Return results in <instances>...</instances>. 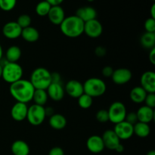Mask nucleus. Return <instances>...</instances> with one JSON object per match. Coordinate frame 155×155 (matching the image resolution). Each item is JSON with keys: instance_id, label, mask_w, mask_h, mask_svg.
Wrapping results in <instances>:
<instances>
[{"instance_id": "nucleus-1", "label": "nucleus", "mask_w": 155, "mask_h": 155, "mask_svg": "<svg viewBox=\"0 0 155 155\" xmlns=\"http://www.w3.org/2000/svg\"><path fill=\"white\" fill-rule=\"evenodd\" d=\"M35 89L30 80L21 79L18 81L10 84L9 92L17 102L27 104L33 100Z\"/></svg>"}, {"instance_id": "nucleus-2", "label": "nucleus", "mask_w": 155, "mask_h": 155, "mask_svg": "<svg viewBox=\"0 0 155 155\" xmlns=\"http://www.w3.org/2000/svg\"><path fill=\"white\" fill-rule=\"evenodd\" d=\"M60 30L67 37H79L84 32V22L76 15L65 17L60 24Z\"/></svg>"}, {"instance_id": "nucleus-3", "label": "nucleus", "mask_w": 155, "mask_h": 155, "mask_svg": "<svg viewBox=\"0 0 155 155\" xmlns=\"http://www.w3.org/2000/svg\"><path fill=\"white\" fill-rule=\"evenodd\" d=\"M30 82L35 89H44L51 83V73L45 68H37L32 72Z\"/></svg>"}, {"instance_id": "nucleus-4", "label": "nucleus", "mask_w": 155, "mask_h": 155, "mask_svg": "<svg viewBox=\"0 0 155 155\" xmlns=\"http://www.w3.org/2000/svg\"><path fill=\"white\" fill-rule=\"evenodd\" d=\"M84 93L92 98H98L105 93L107 90V86L101 79L98 77H91L86 80L83 83Z\"/></svg>"}, {"instance_id": "nucleus-5", "label": "nucleus", "mask_w": 155, "mask_h": 155, "mask_svg": "<svg viewBox=\"0 0 155 155\" xmlns=\"http://www.w3.org/2000/svg\"><path fill=\"white\" fill-rule=\"evenodd\" d=\"M23 74L24 71L19 64L6 61L5 64L2 65V78L9 84L15 83L22 79Z\"/></svg>"}, {"instance_id": "nucleus-6", "label": "nucleus", "mask_w": 155, "mask_h": 155, "mask_svg": "<svg viewBox=\"0 0 155 155\" xmlns=\"http://www.w3.org/2000/svg\"><path fill=\"white\" fill-rule=\"evenodd\" d=\"M109 121L112 124H117L125 120L127 116V107L121 101H114L110 104L107 110Z\"/></svg>"}, {"instance_id": "nucleus-7", "label": "nucleus", "mask_w": 155, "mask_h": 155, "mask_svg": "<svg viewBox=\"0 0 155 155\" xmlns=\"http://www.w3.org/2000/svg\"><path fill=\"white\" fill-rule=\"evenodd\" d=\"M46 117L45 107L44 106L33 104L28 107L27 120L31 125H41Z\"/></svg>"}, {"instance_id": "nucleus-8", "label": "nucleus", "mask_w": 155, "mask_h": 155, "mask_svg": "<svg viewBox=\"0 0 155 155\" xmlns=\"http://www.w3.org/2000/svg\"><path fill=\"white\" fill-rule=\"evenodd\" d=\"M103 33V26L97 19L91 20L84 23V32L86 36L92 39H96L101 36Z\"/></svg>"}, {"instance_id": "nucleus-9", "label": "nucleus", "mask_w": 155, "mask_h": 155, "mask_svg": "<svg viewBox=\"0 0 155 155\" xmlns=\"http://www.w3.org/2000/svg\"><path fill=\"white\" fill-rule=\"evenodd\" d=\"M113 130L120 140H127L134 135L133 125L126 120L115 124Z\"/></svg>"}, {"instance_id": "nucleus-10", "label": "nucleus", "mask_w": 155, "mask_h": 155, "mask_svg": "<svg viewBox=\"0 0 155 155\" xmlns=\"http://www.w3.org/2000/svg\"><path fill=\"white\" fill-rule=\"evenodd\" d=\"M133 77L131 71L127 68H118L114 71L111 79L114 83L117 85H124L128 83Z\"/></svg>"}, {"instance_id": "nucleus-11", "label": "nucleus", "mask_w": 155, "mask_h": 155, "mask_svg": "<svg viewBox=\"0 0 155 155\" xmlns=\"http://www.w3.org/2000/svg\"><path fill=\"white\" fill-rule=\"evenodd\" d=\"M22 28L16 21H10L3 26L2 33L5 37L9 39H15L21 36Z\"/></svg>"}, {"instance_id": "nucleus-12", "label": "nucleus", "mask_w": 155, "mask_h": 155, "mask_svg": "<svg viewBox=\"0 0 155 155\" xmlns=\"http://www.w3.org/2000/svg\"><path fill=\"white\" fill-rule=\"evenodd\" d=\"M64 91L69 96L74 98H78L84 93L83 83L76 80H71L66 83Z\"/></svg>"}, {"instance_id": "nucleus-13", "label": "nucleus", "mask_w": 155, "mask_h": 155, "mask_svg": "<svg viewBox=\"0 0 155 155\" xmlns=\"http://www.w3.org/2000/svg\"><path fill=\"white\" fill-rule=\"evenodd\" d=\"M141 87L147 93H155V74L154 71H148L144 73L140 78Z\"/></svg>"}, {"instance_id": "nucleus-14", "label": "nucleus", "mask_w": 155, "mask_h": 155, "mask_svg": "<svg viewBox=\"0 0 155 155\" xmlns=\"http://www.w3.org/2000/svg\"><path fill=\"white\" fill-rule=\"evenodd\" d=\"M28 107L27 104L21 102H16L11 109V116L14 120L21 122L27 119Z\"/></svg>"}, {"instance_id": "nucleus-15", "label": "nucleus", "mask_w": 155, "mask_h": 155, "mask_svg": "<svg viewBox=\"0 0 155 155\" xmlns=\"http://www.w3.org/2000/svg\"><path fill=\"white\" fill-rule=\"evenodd\" d=\"M86 148L90 152L93 154H98V153L102 152L103 150L104 149V145L101 136L93 135L89 137V139L86 141Z\"/></svg>"}, {"instance_id": "nucleus-16", "label": "nucleus", "mask_w": 155, "mask_h": 155, "mask_svg": "<svg viewBox=\"0 0 155 155\" xmlns=\"http://www.w3.org/2000/svg\"><path fill=\"white\" fill-rule=\"evenodd\" d=\"M48 98L53 101H58L64 96V88L61 83H51L46 89Z\"/></svg>"}, {"instance_id": "nucleus-17", "label": "nucleus", "mask_w": 155, "mask_h": 155, "mask_svg": "<svg viewBox=\"0 0 155 155\" xmlns=\"http://www.w3.org/2000/svg\"><path fill=\"white\" fill-rule=\"evenodd\" d=\"M102 140L104 142V148L109 150H114L116 147L120 143V139L118 138L113 130H107L103 133Z\"/></svg>"}, {"instance_id": "nucleus-18", "label": "nucleus", "mask_w": 155, "mask_h": 155, "mask_svg": "<svg viewBox=\"0 0 155 155\" xmlns=\"http://www.w3.org/2000/svg\"><path fill=\"white\" fill-rule=\"evenodd\" d=\"M47 16L51 24L60 26L65 18V12L61 6H51Z\"/></svg>"}, {"instance_id": "nucleus-19", "label": "nucleus", "mask_w": 155, "mask_h": 155, "mask_svg": "<svg viewBox=\"0 0 155 155\" xmlns=\"http://www.w3.org/2000/svg\"><path fill=\"white\" fill-rule=\"evenodd\" d=\"M136 116L139 122L149 124L154 118V109L146 105L142 106L136 112Z\"/></svg>"}, {"instance_id": "nucleus-20", "label": "nucleus", "mask_w": 155, "mask_h": 155, "mask_svg": "<svg viewBox=\"0 0 155 155\" xmlns=\"http://www.w3.org/2000/svg\"><path fill=\"white\" fill-rule=\"evenodd\" d=\"M75 15L85 23L91 20L96 19L97 12L93 7L84 6V7H81L77 9Z\"/></svg>"}, {"instance_id": "nucleus-21", "label": "nucleus", "mask_w": 155, "mask_h": 155, "mask_svg": "<svg viewBox=\"0 0 155 155\" xmlns=\"http://www.w3.org/2000/svg\"><path fill=\"white\" fill-rule=\"evenodd\" d=\"M49 126L56 130H63L67 126V119L61 114H53L48 120Z\"/></svg>"}, {"instance_id": "nucleus-22", "label": "nucleus", "mask_w": 155, "mask_h": 155, "mask_svg": "<svg viewBox=\"0 0 155 155\" xmlns=\"http://www.w3.org/2000/svg\"><path fill=\"white\" fill-rule=\"evenodd\" d=\"M11 150L14 155H29L30 151L28 144L23 140L15 141L12 143Z\"/></svg>"}, {"instance_id": "nucleus-23", "label": "nucleus", "mask_w": 155, "mask_h": 155, "mask_svg": "<svg viewBox=\"0 0 155 155\" xmlns=\"http://www.w3.org/2000/svg\"><path fill=\"white\" fill-rule=\"evenodd\" d=\"M27 42H36L39 39V33L35 27H30L22 29L21 36Z\"/></svg>"}, {"instance_id": "nucleus-24", "label": "nucleus", "mask_w": 155, "mask_h": 155, "mask_svg": "<svg viewBox=\"0 0 155 155\" xmlns=\"http://www.w3.org/2000/svg\"><path fill=\"white\" fill-rule=\"evenodd\" d=\"M147 94L148 93L141 86H136L130 91V99L136 104H142L145 101Z\"/></svg>"}, {"instance_id": "nucleus-25", "label": "nucleus", "mask_w": 155, "mask_h": 155, "mask_svg": "<svg viewBox=\"0 0 155 155\" xmlns=\"http://www.w3.org/2000/svg\"><path fill=\"white\" fill-rule=\"evenodd\" d=\"M22 51L20 47L18 45H12L7 49L5 52L6 61L12 62V63H18L19 59L21 58Z\"/></svg>"}, {"instance_id": "nucleus-26", "label": "nucleus", "mask_w": 155, "mask_h": 155, "mask_svg": "<svg viewBox=\"0 0 155 155\" xmlns=\"http://www.w3.org/2000/svg\"><path fill=\"white\" fill-rule=\"evenodd\" d=\"M133 133L139 138H146L150 135L151 128L148 124L138 121L133 125Z\"/></svg>"}, {"instance_id": "nucleus-27", "label": "nucleus", "mask_w": 155, "mask_h": 155, "mask_svg": "<svg viewBox=\"0 0 155 155\" xmlns=\"http://www.w3.org/2000/svg\"><path fill=\"white\" fill-rule=\"evenodd\" d=\"M140 43L142 47L147 49L154 48L155 46V33H148L145 32L140 39Z\"/></svg>"}, {"instance_id": "nucleus-28", "label": "nucleus", "mask_w": 155, "mask_h": 155, "mask_svg": "<svg viewBox=\"0 0 155 155\" xmlns=\"http://www.w3.org/2000/svg\"><path fill=\"white\" fill-rule=\"evenodd\" d=\"M48 98V96L46 90H44V89H35L32 101H34V104H38V105L44 106L46 104Z\"/></svg>"}, {"instance_id": "nucleus-29", "label": "nucleus", "mask_w": 155, "mask_h": 155, "mask_svg": "<svg viewBox=\"0 0 155 155\" xmlns=\"http://www.w3.org/2000/svg\"><path fill=\"white\" fill-rule=\"evenodd\" d=\"M51 5L46 2L45 0L40 2L36 5V12L39 16L40 17H45L47 16L49 12L50 9H51Z\"/></svg>"}, {"instance_id": "nucleus-30", "label": "nucleus", "mask_w": 155, "mask_h": 155, "mask_svg": "<svg viewBox=\"0 0 155 155\" xmlns=\"http://www.w3.org/2000/svg\"><path fill=\"white\" fill-rule=\"evenodd\" d=\"M77 99H78L79 106L83 109L90 108L93 102V98L86 93H83V95H80Z\"/></svg>"}, {"instance_id": "nucleus-31", "label": "nucleus", "mask_w": 155, "mask_h": 155, "mask_svg": "<svg viewBox=\"0 0 155 155\" xmlns=\"http://www.w3.org/2000/svg\"><path fill=\"white\" fill-rule=\"evenodd\" d=\"M17 0H0V8L4 12H10L15 8Z\"/></svg>"}, {"instance_id": "nucleus-32", "label": "nucleus", "mask_w": 155, "mask_h": 155, "mask_svg": "<svg viewBox=\"0 0 155 155\" xmlns=\"http://www.w3.org/2000/svg\"><path fill=\"white\" fill-rule=\"evenodd\" d=\"M16 22L18 23V24L21 28L24 29L30 26V24H31V18L30 17V15L24 14V15H21L18 17V21Z\"/></svg>"}, {"instance_id": "nucleus-33", "label": "nucleus", "mask_w": 155, "mask_h": 155, "mask_svg": "<svg viewBox=\"0 0 155 155\" xmlns=\"http://www.w3.org/2000/svg\"><path fill=\"white\" fill-rule=\"evenodd\" d=\"M95 117H96V120L99 123H101V124H104V123H107V121H109L108 113H107V110H104V109H101V110H99L96 113Z\"/></svg>"}, {"instance_id": "nucleus-34", "label": "nucleus", "mask_w": 155, "mask_h": 155, "mask_svg": "<svg viewBox=\"0 0 155 155\" xmlns=\"http://www.w3.org/2000/svg\"><path fill=\"white\" fill-rule=\"evenodd\" d=\"M145 31L148 33H155V19L149 18L145 22Z\"/></svg>"}, {"instance_id": "nucleus-35", "label": "nucleus", "mask_w": 155, "mask_h": 155, "mask_svg": "<svg viewBox=\"0 0 155 155\" xmlns=\"http://www.w3.org/2000/svg\"><path fill=\"white\" fill-rule=\"evenodd\" d=\"M145 105L151 108L154 109L155 107V93H148L145 98Z\"/></svg>"}, {"instance_id": "nucleus-36", "label": "nucleus", "mask_w": 155, "mask_h": 155, "mask_svg": "<svg viewBox=\"0 0 155 155\" xmlns=\"http://www.w3.org/2000/svg\"><path fill=\"white\" fill-rule=\"evenodd\" d=\"M126 121H127L130 124L134 125L135 124L138 122L137 116H136V113L135 112H130V113L127 114V116H126Z\"/></svg>"}, {"instance_id": "nucleus-37", "label": "nucleus", "mask_w": 155, "mask_h": 155, "mask_svg": "<svg viewBox=\"0 0 155 155\" xmlns=\"http://www.w3.org/2000/svg\"><path fill=\"white\" fill-rule=\"evenodd\" d=\"M48 155H64V151L60 147H54L50 150Z\"/></svg>"}, {"instance_id": "nucleus-38", "label": "nucleus", "mask_w": 155, "mask_h": 155, "mask_svg": "<svg viewBox=\"0 0 155 155\" xmlns=\"http://www.w3.org/2000/svg\"><path fill=\"white\" fill-rule=\"evenodd\" d=\"M114 70L110 66H106L102 69V75L104 77H111Z\"/></svg>"}, {"instance_id": "nucleus-39", "label": "nucleus", "mask_w": 155, "mask_h": 155, "mask_svg": "<svg viewBox=\"0 0 155 155\" xmlns=\"http://www.w3.org/2000/svg\"><path fill=\"white\" fill-rule=\"evenodd\" d=\"M95 52L96 54V55L99 56V57H102L106 53V49L102 46H98L95 48Z\"/></svg>"}, {"instance_id": "nucleus-40", "label": "nucleus", "mask_w": 155, "mask_h": 155, "mask_svg": "<svg viewBox=\"0 0 155 155\" xmlns=\"http://www.w3.org/2000/svg\"><path fill=\"white\" fill-rule=\"evenodd\" d=\"M148 58H149V61L151 62V64H155V48H151L150 50L149 55H148Z\"/></svg>"}, {"instance_id": "nucleus-41", "label": "nucleus", "mask_w": 155, "mask_h": 155, "mask_svg": "<svg viewBox=\"0 0 155 155\" xmlns=\"http://www.w3.org/2000/svg\"><path fill=\"white\" fill-rule=\"evenodd\" d=\"M48 2L51 6H56V5H60L64 0H45Z\"/></svg>"}, {"instance_id": "nucleus-42", "label": "nucleus", "mask_w": 155, "mask_h": 155, "mask_svg": "<svg viewBox=\"0 0 155 155\" xmlns=\"http://www.w3.org/2000/svg\"><path fill=\"white\" fill-rule=\"evenodd\" d=\"M115 151H117V153H122L124 151V146L121 143H120L116 147V148L114 149Z\"/></svg>"}, {"instance_id": "nucleus-43", "label": "nucleus", "mask_w": 155, "mask_h": 155, "mask_svg": "<svg viewBox=\"0 0 155 155\" xmlns=\"http://www.w3.org/2000/svg\"><path fill=\"white\" fill-rule=\"evenodd\" d=\"M151 18L155 19V4H153L151 8Z\"/></svg>"}, {"instance_id": "nucleus-44", "label": "nucleus", "mask_w": 155, "mask_h": 155, "mask_svg": "<svg viewBox=\"0 0 155 155\" xmlns=\"http://www.w3.org/2000/svg\"><path fill=\"white\" fill-rule=\"evenodd\" d=\"M3 56V50H2V47L1 44H0V61H1L2 58Z\"/></svg>"}, {"instance_id": "nucleus-45", "label": "nucleus", "mask_w": 155, "mask_h": 155, "mask_svg": "<svg viewBox=\"0 0 155 155\" xmlns=\"http://www.w3.org/2000/svg\"><path fill=\"white\" fill-rule=\"evenodd\" d=\"M146 155H155V151L154 150H151V151H148V153H147Z\"/></svg>"}, {"instance_id": "nucleus-46", "label": "nucleus", "mask_w": 155, "mask_h": 155, "mask_svg": "<svg viewBox=\"0 0 155 155\" xmlns=\"http://www.w3.org/2000/svg\"><path fill=\"white\" fill-rule=\"evenodd\" d=\"M2 65L0 64V78H2Z\"/></svg>"}, {"instance_id": "nucleus-47", "label": "nucleus", "mask_w": 155, "mask_h": 155, "mask_svg": "<svg viewBox=\"0 0 155 155\" xmlns=\"http://www.w3.org/2000/svg\"><path fill=\"white\" fill-rule=\"evenodd\" d=\"M88 2H93V1H95V0H87Z\"/></svg>"}, {"instance_id": "nucleus-48", "label": "nucleus", "mask_w": 155, "mask_h": 155, "mask_svg": "<svg viewBox=\"0 0 155 155\" xmlns=\"http://www.w3.org/2000/svg\"><path fill=\"white\" fill-rule=\"evenodd\" d=\"M152 1H154V0H152Z\"/></svg>"}]
</instances>
